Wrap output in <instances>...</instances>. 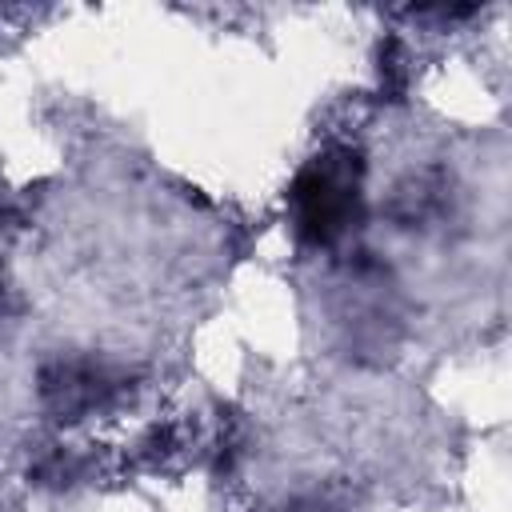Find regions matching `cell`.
<instances>
[{
  "label": "cell",
  "instance_id": "3",
  "mask_svg": "<svg viewBox=\"0 0 512 512\" xmlns=\"http://www.w3.org/2000/svg\"><path fill=\"white\" fill-rule=\"evenodd\" d=\"M4 220H8V208H4V200H0V228H4Z\"/></svg>",
  "mask_w": 512,
  "mask_h": 512
},
{
  "label": "cell",
  "instance_id": "2",
  "mask_svg": "<svg viewBox=\"0 0 512 512\" xmlns=\"http://www.w3.org/2000/svg\"><path fill=\"white\" fill-rule=\"evenodd\" d=\"M116 392V380L92 360H56L40 372V400L56 420H80Z\"/></svg>",
  "mask_w": 512,
  "mask_h": 512
},
{
  "label": "cell",
  "instance_id": "1",
  "mask_svg": "<svg viewBox=\"0 0 512 512\" xmlns=\"http://www.w3.org/2000/svg\"><path fill=\"white\" fill-rule=\"evenodd\" d=\"M360 156L348 148H332L324 156H312L292 188H288V208H292V228L304 244L324 248L340 240L348 228L360 220Z\"/></svg>",
  "mask_w": 512,
  "mask_h": 512
}]
</instances>
